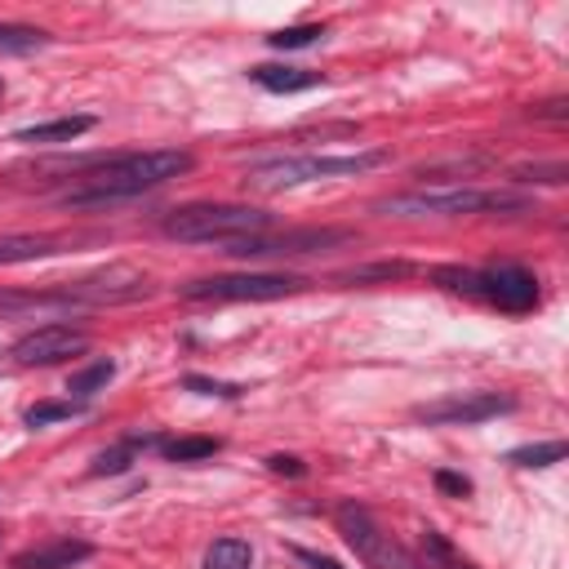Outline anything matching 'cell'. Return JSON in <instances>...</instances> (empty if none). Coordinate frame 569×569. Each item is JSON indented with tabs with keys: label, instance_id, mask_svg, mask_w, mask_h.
I'll return each mask as SVG.
<instances>
[{
	"label": "cell",
	"instance_id": "ac0fdd59",
	"mask_svg": "<svg viewBox=\"0 0 569 569\" xmlns=\"http://www.w3.org/2000/svg\"><path fill=\"white\" fill-rule=\"evenodd\" d=\"M111 378H116V365H111V360H93L89 369L71 373V387H67V391H76V396H98Z\"/></svg>",
	"mask_w": 569,
	"mask_h": 569
},
{
	"label": "cell",
	"instance_id": "8fae6325",
	"mask_svg": "<svg viewBox=\"0 0 569 569\" xmlns=\"http://www.w3.org/2000/svg\"><path fill=\"white\" fill-rule=\"evenodd\" d=\"M93 547L89 542H76V538H62V542H49V547H36V551H22L13 560V569H71L80 560H89Z\"/></svg>",
	"mask_w": 569,
	"mask_h": 569
},
{
	"label": "cell",
	"instance_id": "2e32d148",
	"mask_svg": "<svg viewBox=\"0 0 569 569\" xmlns=\"http://www.w3.org/2000/svg\"><path fill=\"white\" fill-rule=\"evenodd\" d=\"M44 31L40 27H22V22H0V53H36L44 49Z\"/></svg>",
	"mask_w": 569,
	"mask_h": 569
},
{
	"label": "cell",
	"instance_id": "9c48e42d",
	"mask_svg": "<svg viewBox=\"0 0 569 569\" xmlns=\"http://www.w3.org/2000/svg\"><path fill=\"white\" fill-rule=\"evenodd\" d=\"M89 347V333L84 329H71V325H40L31 333H22L9 356L13 365H58L67 356H80Z\"/></svg>",
	"mask_w": 569,
	"mask_h": 569
},
{
	"label": "cell",
	"instance_id": "d6986e66",
	"mask_svg": "<svg viewBox=\"0 0 569 569\" xmlns=\"http://www.w3.org/2000/svg\"><path fill=\"white\" fill-rule=\"evenodd\" d=\"M565 458V440H542V445H520L511 449V462L516 467H551Z\"/></svg>",
	"mask_w": 569,
	"mask_h": 569
},
{
	"label": "cell",
	"instance_id": "3957f363",
	"mask_svg": "<svg viewBox=\"0 0 569 569\" xmlns=\"http://www.w3.org/2000/svg\"><path fill=\"white\" fill-rule=\"evenodd\" d=\"M160 227L169 240H182V244H227V240L267 231L271 213L253 204H182Z\"/></svg>",
	"mask_w": 569,
	"mask_h": 569
},
{
	"label": "cell",
	"instance_id": "8992f818",
	"mask_svg": "<svg viewBox=\"0 0 569 569\" xmlns=\"http://www.w3.org/2000/svg\"><path fill=\"white\" fill-rule=\"evenodd\" d=\"M342 244H356V231H347V227H293L280 236L258 231V236L227 240L222 253H231V258H302V253H329Z\"/></svg>",
	"mask_w": 569,
	"mask_h": 569
},
{
	"label": "cell",
	"instance_id": "4dcf8cb0",
	"mask_svg": "<svg viewBox=\"0 0 569 569\" xmlns=\"http://www.w3.org/2000/svg\"><path fill=\"white\" fill-rule=\"evenodd\" d=\"M0 93H4V84H0Z\"/></svg>",
	"mask_w": 569,
	"mask_h": 569
},
{
	"label": "cell",
	"instance_id": "f546056e",
	"mask_svg": "<svg viewBox=\"0 0 569 569\" xmlns=\"http://www.w3.org/2000/svg\"><path fill=\"white\" fill-rule=\"evenodd\" d=\"M533 116H542V120H565V98H551V102L533 107Z\"/></svg>",
	"mask_w": 569,
	"mask_h": 569
},
{
	"label": "cell",
	"instance_id": "277c9868",
	"mask_svg": "<svg viewBox=\"0 0 569 569\" xmlns=\"http://www.w3.org/2000/svg\"><path fill=\"white\" fill-rule=\"evenodd\" d=\"M387 151H351V156H276L262 164H249L244 187L253 191H284L302 182H325V178H351L365 169H378Z\"/></svg>",
	"mask_w": 569,
	"mask_h": 569
},
{
	"label": "cell",
	"instance_id": "5b68a950",
	"mask_svg": "<svg viewBox=\"0 0 569 569\" xmlns=\"http://www.w3.org/2000/svg\"><path fill=\"white\" fill-rule=\"evenodd\" d=\"M307 280L302 276H284V271H244V276H204V280H187L178 284V298L187 302H271V298H289L302 293Z\"/></svg>",
	"mask_w": 569,
	"mask_h": 569
},
{
	"label": "cell",
	"instance_id": "44dd1931",
	"mask_svg": "<svg viewBox=\"0 0 569 569\" xmlns=\"http://www.w3.org/2000/svg\"><path fill=\"white\" fill-rule=\"evenodd\" d=\"M431 280H440L445 289L453 293H467V298H480V276L476 271H462V267H436Z\"/></svg>",
	"mask_w": 569,
	"mask_h": 569
},
{
	"label": "cell",
	"instance_id": "ba28073f",
	"mask_svg": "<svg viewBox=\"0 0 569 569\" xmlns=\"http://www.w3.org/2000/svg\"><path fill=\"white\" fill-rule=\"evenodd\" d=\"M511 409H516L511 396H498V391H462V396H445V400L418 405L413 418L427 422V427H471V422H485V418H498V413H511Z\"/></svg>",
	"mask_w": 569,
	"mask_h": 569
},
{
	"label": "cell",
	"instance_id": "6da1fadb",
	"mask_svg": "<svg viewBox=\"0 0 569 569\" xmlns=\"http://www.w3.org/2000/svg\"><path fill=\"white\" fill-rule=\"evenodd\" d=\"M196 164L191 151H133V156H80L62 164L80 182L62 196L67 209H102L129 196H142Z\"/></svg>",
	"mask_w": 569,
	"mask_h": 569
},
{
	"label": "cell",
	"instance_id": "7a4b0ae2",
	"mask_svg": "<svg viewBox=\"0 0 569 569\" xmlns=\"http://www.w3.org/2000/svg\"><path fill=\"white\" fill-rule=\"evenodd\" d=\"M533 200L516 191H476V187H418L373 200V213L387 218H458V213H525Z\"/></svg>",
	"mask_w": 569,
	"mask_h": 569
},
{
	"label": "cell",
	"instance_id": "cb8c5ba5",
	"mask_svg": "<svg viewBox=\"0 0 569 569\" xmlns=\"http://www.w3.org/2000/svg\"><path fill=\"white\" fill-rule=\"evenodd\" d=\"M565 178H569V169L560 160H551V164H520L516 169V182H551V187H560Z\"/></svg>",
	"mask_w": 569,
	"mask_h": 569
},
{
	"label": "cell",
	"instance_id": "30bf717a",
	"mask_svg": "<svg viewBox=\"0 0 569 569\" xmlns=\"http://www.w3.org/2000/svg\"><path fill=\"white\" fill-rule=\"evenodd\" d=\"M476 276H480V298H489L498 311H533L538 307L533 271H525L516 262H502V267H489V271H476Z\"/></svg>",
	"mask_w": 569,
	"mask_h": 569
},
{
	"label": "cell",
	"instance_id": "4316f807",
	"mask_svg": "<svg viewBox=\"0 0 569 569\" xmlns=\"http://www.w3.org/2000/svg\"><path fill=\"white\" fill-rule=\"evenodd\" d=\"M129 467V449H111V453H102L98 462H93V476H116V471H124Z\"/></svg>",
	"mask_w": 569,
	"mask_h": 569
},
{
	"label": "cell",
	"instance_id": "d4e9b609",
	"mask_svg": "<svg viewBox=\"0 0 569 569\" xmlns=\"http://www.w3.org/2000/svg\"><path fill=\"white\" fill-rule=\"evenodd\" d=\"M182 387H187V391H200V396H222V400L240 396V387H231V382H213V378H200V373H187Z\"/></svg>",
	"mask_w": 569,
	"mask_h": 569
},
{
	"label": "cell",
	"instance_id": "f1b7e54d",
	"mask_svg": "<svg viewBox=\"0 0 569 569\" xmlns=\"http://www.w3.org/2000/svg\"><path fill=\"white\" fill-rule=\"evenodd\" d=\"M293 556H298L302 565H311V569H342L338 560H329V556H316V551H302V547H293Z\"/></svg>",
	"mask_w": 569,
	"mask_h": 569
},
{
	"label": "cell",
	"instance_id": "9a60e30c",
	"mask_svg": "<svg viewBox=\"0 0 569 569\" xmlns=\"http://www.w3.org/2000/svg\"><path fill=\"white\" fill-rule=\"evenodd\" d=\"M253 565V547L244 538H218L204 551V569H249Z\"/></svg>",
	"mask_w": 569,
	"mask_h": 569
},
{
	"label": "cell",
	"instance_id": "484cf974",
	"mask_svg": "<svg viewBox=\"0 0 569 569\" xmlns=\"http://www.w3.org/2000/svg\"><path fill=\"white\" fill-rule=\"evenodd\" d=\"M436 489H445V493H453V498H467V493H471V480L458 476V471H436Z\"/></svg>",
	"mask_w": 569,
	"mask_h": 569
},
{
	"label": "cell",
	"instance_id": "83f0119b",
	"mask_svg": "<svg viewBox=\"0 0 569 569\" xmlns=\"http://www.w3.org/2000/svg\"><path fill=\"white\" fill-rule=\"evenodd\" d=\"M267 467H271L276 476H302V471H307V467H302L293 453H271V458H267Z\"/></svg>",
	"mask_w": 569,
	"mask_h": 569
},
{
	"label": "cell",
	"instance_id": "603a6c76",
	"mask_svg": "<svg viewBox=\"0 0 569 569\" xmlns=\"http://www.w3.org/2000/svg\"><path fill=\"white\" fill-rule=\"evenodd\" d=\"M325 36V27H284V31H276V36H267V44L271 49H307V44H316Z\"/></svg>",
	"mask_w": 569,
	"mask_h": 569
},
{
	"label": "cell",
	"instance_id": "4fadbf2b",
	"mask_svg": "<svg viewBox=\"0 0 569 569\" xmlns=\"http://www.w3.org/2000/svg\"><path fill=\"white\" fill-rule=\"evenodd\" d=\"M62 244L67 240H58V236H0V267L53 258V253H62Z\"/></svg>",
	"mask_w": 569,
	"mask_h": 569
},
{
	"label": "cell",
	"instance_id": "7402d4cb",
	"mask_svg": "<svg viewBox=\"0 0 569 569\" xmlns=\"http://www.w3.org/2000/svg\"><path fill=\"white\" fill-rule=\"evenodd\" d=\"M80 409L71 400H40L27 409V427H49V422H62V418H76Z\"/></svg>",
	"mask_w": 569,
	"mask_h": 569
},
{
	"label": "cell",
	"instance_id": "7c38bea8",
	"mask_svg": "<svg viewBox=\"0 0 569 569\" xmlns=\"http://www.w3.org/2000/svg\"><path fill=\"white\" fill-rule=\"evenodd\" d=\"M249 76H253V84H262L267 93H302V89H316V84H320V71H302V67H271V62L253 67Z\"/></svg>",
	"mask_w": 569,
	"mask_h": 569
},
{
	"label": "cell",
	"instance_id": "e0dca14e",
	"mask_svg": "<svg viewBox=\"0 0 569 569\" xmlns=\"http://www.w3.org/2000/svg\"><path fill=\"white\" fill-rule=\"evenodd\" d=\"M218 453V440L213 436H178V440H164V458L169 462H200V458H213Z\"/></svg>",
	"mask_w": 569,
	"mask_h": 569
},
{
	"label": "cell",
	"instance_id": "52a82bcc",
	"mask_svg": "<svg viewBox=\"0 0 569 569\" xmlns=\"http://www.w3.org/2000/svg\"><path fill=\"white\" fill-rule=\"evenodd\" d=\"M338 529H342V538L356 547V556H360L365 565H373V569H418V565L409 560V551H400V547L391 542V533H382V529L373 525V516H369L365 507L342 502V507H338Z\"/></svg>",
	"mask_w": 569,
	"mask_h": 569
},
{
	"label": "cell",
	"instance_id": "ffe728a7",
	"mask_svg": "<svg viewBox=\"0 0 569 569\" xmlns=\"http://www.w3.org/2000/svg\"><path fill=\"white\" fill-rule=\"evenodd\" d=\"M422 547H427V556H431V565H436V569H476V565H471L467 556H458V551H453L436 529H427V533H422Z\"/></svg>",
	"mask_w": 569,
	"mask_h": 569
},
{
	"label": "cell",
	"instance_id": "5bb4252c",
	"mask_svg": "<svg viewBox=\"0 0 569 569\" xmlns=\"http://www.w3.org/2000/svg\"><path fill=\"white\" fill-rule=\"evenodd\" d=\"M93 129V116H62V120H49V124H31V129H18V142H31V147H44V142H76L80 133Z\"/></svg>",
	"mask_w": 569,
	"mask_h": 569
}]
</instances>
